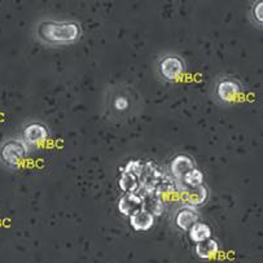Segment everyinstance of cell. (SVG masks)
<instances>
[{
  "mask_svg": "<svg viewBox=\"0 0 263 263\" xmlns=\"http://www.w3.org/2000/svg\"><path fill=\"white\" fill-rule=\"evenodd\" d=\"M244 93V87L239 79L233 77H220L213 90L215 101L220 105H231L239 101Z\"/></svg>",
  "mask_w": 263,
  "mask_h": 263,
  "instance_id": "cell-4",
  "label": "cell"
},
{
  "mask_svg": "<svg viewBox=\"0 0 263 263\" xmlns=\"http://www.w3.org/2000/svg\"><path fill=\"white\" fill-rule=\"evenodd\" d=\"M219 249V244L213 237L195 245V253L200 259H212V258H214L218 254Z\"/></svg>",
  "mask_w": 263,
  "mask_h": 263,
  "instance_id": "cell-12",
  "label": "cell"
},
{
  "mask_svg": "<svg viewBox=\"0 0 263 263\" xmlns=\"http://www.w3.org/2000/svg\"><path fill=\"white\" fill-rule=\"evenodd\" d=\"M118 209H120L121 214L130 217L134 213L144 209V200L135 192L125 193L118 201Z\"/></svg>",
  "mask_w": 263,
  "mask_h": 263,
  "instance_id": "cell-10",
  "label": "cell"
},
{
  "mask_svg": "<svg viewBox=\"0 0 263 263\" xmlns=\"http://www.w3.org/2000/svg\"><path fill=\"white\" fill-rule=\"evenodd\" d=\"M182 180L188 188H197V187H201V185H203L205 177H203V173L200 170V168L195 167L191 171H188Z\"/></svg>",
  "mask_w": 263,
  "mask_h": 263,
  "instance_id": "cell-14",
  "label": "cell"
},
{
  "mask_svg": "<svg viewBox=\"0 0 263 263\" xmlns=\"http://www.w3.org/2000/svg\"><path fill=\"white\" fill-rule=\"evenodd\" d=\"M156 70L160 79L165 83H175L185 74V61L178 53H165L156 64Z\"/></svg>",
  "mask_w": 263,
  "mask_h": 263,
  "instance_id": "cell-3",
  "label": "cell"
},
{
  "mask_svg": "<svg viewBox=\"0 0 263 263\" xmlns=\"http://www.w3.org/2000/svg\"><path fill=\"white\" fill-rule=\"evenodd\" d=\"M250 18L257 26L263 27V0H257L250 7Z\"/></svg>",
  "mask_w": 263,
  "mask_h": 263,
  "instance_id": "cell-15",
  "label": "cell"
},
{
  "mask_svg": "<svg viewBox=\"0 0 263 263\" xmlns=\"http://www.w3.org/2000/svg\"><path fill=\"white\" fill-rule=\"evenodd\" d=\"M128 222H130L131 228L136 232H147L155 224V215L148 210L141 209L130 215Z\"/></svg>",
  "mask_w": 263,
  "mask_h": 263,
  "instance_id": "cell-9",
  "label": "cell"
},
{
  "mask_svg": "<svg viewBox=\"0 0 263 263\" xmlns=\"http://www.w3.org/2000/svg\"><path fill=\"white\" fill-rule=\"evenodd\" d=\"M120 185L122 188V191H125L126 193L135 192L136 187H138V184H136V175L126 171L122 175V178L120 179Z\"/></svg>",
  "mask_w": 263,
  "mask_h": 263,
  "instance_id": "cell-16",
  "label": "cell"
},
{
  "mask_svg": "<svg viewBox=\"0 0 263 263\" xmlns=\"http://www.w3.org/2000/svg\"><path fill=\"white\" fill-rule=\"evenodd\" d=\"M35 36L46 46H70L81 39L82 27L73 20L44 18L36 24Z\"/></svg>",
  "mask_w": 263,
  "mask_h": 263,
  "instance_id": "cell-1",
  "label": "cell"
},
{
  "mask_svg": "<svg viewBox=\"0 0 263 263\" xmlns=\"http://www.w3.org/2000/svg\"><path fill=\"white\" fill-rule=\"evenodd\" d=\"M197 222H200V213L197 208L191 205H183L174 214V224L183 232H188L190 228Z\"/></svg>",
  "mask_w": 263,
  "mask_h": 263,
  "instance_id": "cell-7",
  "label": "cell"
},
{
  "mask_svg": "<svg viewBox=\"0 0 263 263\" xmlns=\"http://www.w3.org/2000/svg\"><path fill=\"white\" fill-rule=\"evenodd\" d=\"M195 161L191 156L188 155H177L171 158L170 163H168V170H170L171 175L177 179L182 180L184 178L185 174L195 168Z\"/></svg>",
  "mask_w": 263,
  "mask_h": 263,
  "instance_id": "cell-8",
  "label": "cell"
},
{
  "mask_svg": "<svg viewBox=\"0 0 263 263\" xmlns=\"http://www.w3.org/2000/svg\"><path fill=\"white\" fill-rule=\"evenodd\" d=\"M188 237L192 242L198 244V242H202L205 240H209L213 237V231L208 223L203 222H197L196 224H193L192 227L188 231Z\"/></svg>",
  "mask_w": 263,
  "mask_h": 263,
  "instance_id": "cell-11",
  "label": "cell"
},
{
  "mask_svg": "<svg viewBox=\"0 0 263 263\" xmlns=\"http://www.w3.org/2000/svg\"><path fill=\"white\" fill-rule=\"evenodd\" d=\"M29 155V145L22 139H9L0 147V160L9 167L18 166Z\"/></svg>",
  "mask_w": 263,
  "mask_h": 263,
  "instance_id": "cell-5",
  "label": "cell"
},
{
  "mask_svg": "<svg viewBox=\"0 0 263 263\" xmlns=\"http://www.w3.org/2000/svg\"><path fill=\"white\" fill-rule=\"evenodd\" d=\"M136 105H138V96L130 87H113L106 95V111L111 118L117 121H123L127 117L134 116Z\"/></svg>",
  "mask_w": 263,
  "mask_h": 263,
  "instance_id": "cell-2",
  "label": "cell"
},
{
  "mask_svg": "<svg viewBox=\"0 0 263 263\" xmlns=\"http://www.w3.org/2000/svg\"><path fill=\"white\" fill-rule=\"evenodd\" d=\"M49 130L44 123L30 122L22 128V140L27 145H41L48 140Z\"/></svg>",
  "mask_w": 263,
  "mask_h": 263,
  "instance_id": "cell-6",
  "label": "cell"
},
{
  "mask_svg": "<svg viewBox=\"0 0 263 263\" xmlns=\"http://www.w3.org/2000/svg\"><path fill=\"white\" fill-rule=\"evenodd\" d=\"M208 197H209V193L203 185L197 188H188L187 193H185V202L187 205L197 208L206 202Z\"/></svg>",
  "mask_w": 263,
  "mask_h": 263,
  "instance_id": "cell-13",
  "label": "cell"
}]
</instances>
